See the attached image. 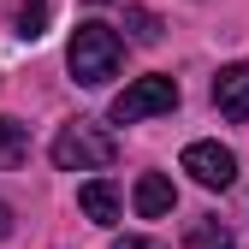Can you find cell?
<instances>
[{
  "label": "cell",
  "instance_id": "6da1fadb",
  "mask_svg": "<svg viewBox=\"0 0 249 249\" xmlns=\"http://www.w3.org/2000/svg\"><path fill=\"white\" fill-rule=\"evenodd\" d=\"M66 66H71V77L83 83V89H101L107 77H119V66H124V42L113 36L107 24H77L71 30V48H66Z\"/></svg>",
  "mask_w": 249,
  "mask_h": 249
},
{
  "label": "cell",
  "instance_id": "7a4b0ae2",
  "mask_svg": "<svg viewBox=\"0 0 249 249\" xmlns=\"http://www.w3.org/2000/svg\"><path fill=\"white\" fill-rule=\"evenodd\" d=\"M53 166L59 172H95V166H113L119 160V142L101 131V124H89V119H71L66 131L53 137Z\"/></svg>",
  "mask_w": 249,
  "mask_h": 249
},
{
  "label": "cell",
  "instance_id": "3957f363",
  "mask_svg": "<svg viewBox=\"0 0 249 249\" xmlns=\"http://www.w3.org/2000/svg\"><path fill=\"white\" fill-rule=\"evenodd\" d=\"M178 107V83L172 77H137L131 89L113 95V124H137V119H154V113H172Z\"/></svg>",
  "mask_w": 249,
  "mask_h": 249
},
{
  "label": "cell",
  "instance_id": "277c9868",
  "mask_svg": "<svg viewBox=\"0 0 249 249\" xmlns=\"http://www.w3.org/2000/svg\"><path fill=\"white\" fill-rule=\"evenodd\" d=\"M184 172H190L202 190H231L237 184V154L220 142H190L184 148Z\"/></svg>",
  "mask_w": 249,
  "mask_h": 249
},
{
  "label": "cell",
  "instance_id": "5b68a950",
  "mask_svg": "<svg viewBox=\"0 0 249 249\" xmlns=\"http://www.w3.org/2000/svg\"><path fill=\"white\" fill-rule=\"evenodd\" d=\"M213 107L231 124H249V59H237V66H226L213 77Z\"/></svg>",
  "mask_w": 249,
  "mask_h": 249
},
{
  "label": "cell",
  "instance_id": "8992f818",
  "mask_svg": "<svg viewBox=\"0 0 249 249\" xmlns=\"http://www.w3.org/2000/svg\"><path fill=\"white\" fill-rule=\"evenodd\" d=\"M77 208H83L95 226H119V213H124V202H119V184H107V178H89L83 190H77Z\"/></svg>",
  "mask_w": 249,
  "mask_h": 249
},
{
  "label": "cell",
  "instance_id": "52a82bcc",
  "mask_svg": "<svg viewBox=\"0 0 249 249\" xmlns=\"http://www.w3.org/2000/svg\"><path fill=\"white\" fill-rule=\"evenodd\" d=\"M172 202H178V196H172V178H166V172H142V178H137V190H131V208L142 213V220H160V213H172Z\"/></svg>",
  "mask_w": 249,
  "mask_h": 249
},
{
  "label": "cell",
  "instance_id": "ba28073f",
  "mask_svg": "<svg viewBox=\"0 0 249 249\" xmlns=\"http://www.w3.org/2000/svg\"><path fill=\"white\" fill-rule=\"evenodd\" d=\"M48 12H53V0H6V24H12V36H24V42H36L48 30Z\"/></svg>",
  "mask_w": 249,
  "mask_h": 249
},
{
  "label": "cell",
  "instance_id": "9c48e42d",
  "mask_svg": "<svg viewBox=\"0 0 249 249\" xmlns=\"http://www.w3.org/2000/svg\"><path fill=\"white\" fill-rule=\"evenodd\" d=\"M24 160H30V124L0 119V172H12V166H24Z\"/></svg>",
  "mask_w": 249,
  "mask_h": 249
},
{
  "label": "cell",
  "instance_id": "30bf717a",
  "mask_svg": "<svg viewBox=\"0 0 249 249\" xmlns=\"http://www.w3.org/2000/svg\"><path fill=\"white\" fill-rule=\"evenodd\" d=\"M184 243H190V249H237V243H231V231H226L220 220H190Z\"/></svg>",
  "mask_w": 249,
  "mask_h": 249
},
{
  "label": "cell",
  "instance_id": "8fae6325",
  "mask_svg": "<svg viewBox=\"0 0 249 249\" xmlns=\"http://www.w3.org/2000/svg\"><path fill=\"white\" fill-rule=\"evenodd\" d=\"M124 30H131V42H142V48L160 42V18H154L148 6H124Z\"/></svg>",
  "mask_w": 249,
  "mask_h": 249
},
{
  "label": "cell",
  "instance_id": "7c38bea8",
  "mask_svg": "<svg viewBox=\"0 0 249 249\" xmlns=\"http://www.w3.org/2000/svg\"><path fill=\"white\" fill-rule=\"evenodd\" d=\"M113 249H160V243H148V237H119Z\"/></svg>",
  "mask_w": 249,
  "mask_h": 249
},
{
  "label": "cell",
  "instance_id": "4fadbf2b",
  "mask_svg": "<svg viewBox=\"0 0 249 249\" xmlns=\"http://www.w3.org/2000/svg\"><path fill=\"white\" fill-rule=\"evenodd\" d=\"M6 231H12V208L0 202V237H6Z\"/></svg>",
  "mask_w": 249,
  "mask_h": 249
},
{
  "label": "cell",
  "instance_id": "5bb4252c",
  "mask_svg": "<svg viewBox=\"0 0 249 249\" xmlns=\"http://www.w3.org/2000/svg\"><path fill=\"white\" fill-rule=\"evenodd\" d=\"M95 6H107V0H95Z\"/></svg>",
  "mask_w": 249,
  "mask_h": 249
}]
</instances>
